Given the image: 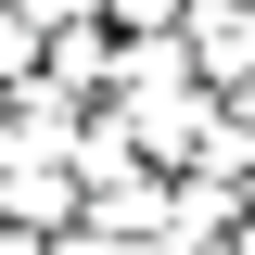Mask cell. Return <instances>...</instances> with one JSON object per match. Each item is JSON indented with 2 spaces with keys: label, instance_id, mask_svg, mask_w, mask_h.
Instances as JSON below:
<instances>
[{
  "label": "cell",
  "instance_id": "obj_1",
  "mask_svg": "<svg viewBox=\"0 0 255 255\" xmlns=\"http://www.w3.org/2000/svg\"><path fill=\"white\" fill-rule=\"evenodd\" d=\"M64 204H77V179H64V166H0V217H26V230H51Z\"/></svg>",
  "mask_w": 255,
  "mask_h": 255
},
{
  "label": "cell",
  "instance_id": "obj_2",
  "mask_svg": "<svg viewBox=\"0 0 255 255\" xmlns=\"http://www.w3.org/2000/svg\"><path fill=\"white\" fill-rule=\"evenodd\" d=\"M191 51H217V77H243L255 64V13H204L191 0Z\"/></svg>",
  "mask_w": 255,
  "mask_h": 255
},
{
  "label": "cell",
  "instance_id": "obj_3",
  "mask_svg": "<svg viewBox=\"0 0 255 255\" xmlns=\"http://www.w3.org/2000/svg\"><path fill=\"white\" fill-rule=\"evenodd\" d=\"M77 13H102V0H26V26H77Z\"/></svg>",
  "mask_w": 255,
  "mask_h": 255
},
{
  "label": "cell",
  "instance_id": "obj_4",
  "mask_svg": "<svg viewBox=\"0 0 255 255\" xmlns=\"http://www.w3.org/2000/svg\"><path fill=\"white\" fill-rule=\"evenodd\" d=\"M0 255H51V243H38V230H26V217H0Z\"/></svg>",
  "mask_w": 255,
  "mask_h": 255
}]
</instances>
